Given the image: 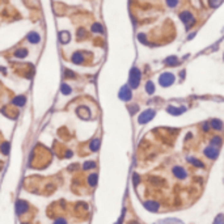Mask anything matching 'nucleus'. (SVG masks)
Returning a JSON list of instances; mask_svg holds the SVG:
<instances>
[{"label": "nucleus", "instance_id": "1", "mask_svg": "<svg viewBox=\"0 0 224 224\" xmlns=\"http://www.w3.org/2000/svg\"><path fill=\"white\" fill-rule=\"evenodd\" d=\"M140 77H141L140 71L136 68V67H134V68L130 71L129 85H130L131 88H138V85H139V83H140Z\"/></svg>", "mask_w": 224, "mask_h": 224}, {"label": "nucleus", "instance_id": "2", "mask_svg": "<svg viewBox=\"0 0 224 224\" xmlns=\"http://www.w3.org/2000/svg\"><path fill=\"white\" fill-rule=\"evenodd\" d=\"M174 75L173 73H170V72H164L160 75V77H159V83L161 87H170L172 84L174 83Z\"/></svg>", "mask_w": 224, "mask_h": 224}, {"label": "nucleus", "instance_id": "3", "mask_svg": "<svg viewBox=\"0 0 224 224\" xmlns=\"http://www.w3.org/2000/svg\"><path fill=\"white\" fill-rule=\"evenodd\" d=\"M180 19H181V21L185 24L186 29H189L190 26H193L194 22H195V19H194V16H193V14H191L189 11L181 12V13H180Z\"/></svg>", "mask_w": 224, "mask_h": 224}, {"label": "nucleus", "instance_id": "4", "mask_svg": "<svg viewBox=\"0 0 224 224\" xmlns=\"http://www.w3.org/2000/svg\"><path fill=\"white\" fill-rule=\"evenodd\" d=\"M155 117V110H151V109H148V110H146V111H143L140 115H139V119H138V122L139 123H147V122H149L151 119Z\"/></svg>", "mask_w": 224, "mask_h": 224}, {"label": "nucleus", "instance_id": "5", "mask_svg": "<svg viewBox=\"0 0 224 224\" xmlns=\"http://www.w3.org/2000/svg\"><path fill=\"white\" fill-rule=\"evenodd\" d=\"M203 153L207 156L208 159H216L219 156V148H216L214 146H208V147L205 148Z\"/></svg>", "mask_w": 224, "mask_h": 224}, {"label": "nucleus", "instance_id": "6", "mask_svg": "<svg viewBox=\"0 0 224 224\" xmlns=\"http://www.w3.org/2000/svg\"><path fill=\"white\" fill-rule=\"evenodd\" d=\"M132 97L131 94V89L129 85H125L121 88V91H119V99L123 100V101H129L130 99Z\"/></svg>", "mask_w": 224, "mask_h": 224}, {"label": "nucleus", "instance_id": "7", "mask_svg": "<svg viewBox=\"0 0 224 224\" xmlns=\"http://www.w3.org/2000/svg\"><path fill=\"white\" fill-rule=\"evenodd\" d=\"M172 172H173L174 177L178 178V180H185V178L188 177V173H186V170L182 167H174Z\"/></svg>", "mask_w": 224, "mask_h": 224}, {"label": "nucleus", "instance_id": "8", "mask_svg": "<svg viewBox=\"0 0 224 224\" xmlns=\"http://www.w3.org/2000/svg\"><path fill=\"white\" fill-rule=\"evenodd\" d=\"M144 207L147 208L148 211H152V212H156L159 210V203L157 202H155V200H147V202L144 203Z\"/></svg>", "mask_w": 224, "mask_h": 224}, {"label": "nucleus", "instance_id": "9", "mask_svg": "<svg viewBox=\"0 0 224 224\" xmlns=\"http://www.w3.org/2000/svg\"><path fill=\"white\" fill-rule=\"evenodd\" d=\"M16 208H17V212L19 214H25L28 211L29 206H28V203L25 202V200H19L17 205H16Z\"/></svg>", "mask_w": 224, "mask_h": 224}, {"label": "nucleus", "instance_id": "10", "mask_svg": "<svg viewBox=\"0 0 224 224\" xmlns=\"http://www.w3.org/2000/svg\"><path fill=\"white\" fill-rule=\"evenodd\" d=\"M40 40H41V37H40V34L37 33V32H32V33L28 34V41L30 42V43H38Z\"/></svg>", "mask_w": 224, "mask_h": 224}, {"label": "nucleus", "instance_id": "11", "mask_svg": "<svg viewBox=\"0 0 224 224\" xmlns=\"http://www.w3.org/2000/svg\"><path fill=\"white\" fill-rule=\"evenodd\" d=\"M59 40H61L62 43H68L71 40V35L68 32H61L59 33Z\"/></svg>", "mask_w": 224, "mask_h": 224}, {"label": "nucleus", "instance_id": "12", "mask_svg": "<svg viewBox=\"0 0 224 224\" xmlns=\"http://www.w3.org/2000/svg\"><path fill=\"white\" fill-rule=\"evenodd\" d=\"M164 63H165L167 66H177L178 63V58L177 56H168L165 61H164Z\"/></svg>", "mask_w": 224, "mask_h": 224}, {"label": "nucleus", "instance_id": "13", "mask_svg": "<svg viewBox=\"0 0 224 224\" xmlns=\"http://www.w3.org/2000/svg\"><path fill=\"white\" fill-rule=\"evenodd\" d=\"M83 61H84V56H83V54H81V53H75L72 55V62L73 63L80 64V63H83Z\"/></svg>", "mask_w": 224, "mask_h": 224}, {"label": "nucleus", "instance_id": "14", "mask_svg": "<svg viewBox=\"0 0 224 224\" xmlns=\"http://www.w3.org/2000/svg\"><path fill=\"white\" fill-rule=\"evenodd\" d=\"M168 111L170 114H173V115H180L182 111H185L184 108H174V106H169L168 108Z\"/></svg>", "mask_w": 224, "mask_h": 224}, {"label": "nucleus", "instance_id": "15", "mask_svg": "<svg viewBox=\"0 0 224 224\" xmlns=\"http://www.w3.org/2000/svg\"><path fill=\"white\" fill-rule=\"evenodd\" d=\"M188 161L190 163V164H193L194 167H197V168H203L205 165H203V163L202 161H199L198 159H195V157H188Z\"/></svg>", "mask_w": 224, "mask_h": 224}, {"label": "nucleus", "instance_id": "16", "mask_svg": "<svg viewBox=\"0 0 224 224\" xmlns=\"http://www.w3.org/2000/svg\"><path fill=\"white\" fill-rule=\"evenodd\" d=\"M28 55V50L26 49H20L17 50L16 53H14V56H17V58H25Z\"/></svg>", "mask_w": 224, "mask_h": 224}, {"label": "nucleus", "instance_id": "17", "mask_svg": "<svg viewBox=\"0 0 224 224\" xmlns=\"http://www.w3.org/2000/svg\"><path fill=\"white\" fill-rule=\"evenodd\" d=\"M211 146H214V147H216V148H219V147L221 146V139H220V136H215V138H212V139H211Z\"/></svg>", "mask_w": 224, "mask_h": 224}, {"label": "nucleus", "instance_id": "18", "mask_svg": "<svg viewBox=\"0 0 224 224\" xmlns=\"http://www.w3.org/2000/svg\"><path fill=\"white\" fill-rule=\"evenodd\" d=\"M146 91H147V93H149V94H152V93L155 92V84L152 83V81H148V83L146 84Z\"/></svg>", "mask_w": 224, "mask_h": 224}, {"label": "nucleus", "instance_id": "19", "mask_svg": "<svg viewBox=\"0 0 224 224\" xmlns=\"http://www.w3.org/2000/svg\"><path fill=\"white\" fill-rule=\"evenodd\" d=\"M92 32H93V33H102V32H104V29H102L101 24H99V22L93 24V25H92Z\"/></svg>", "mask_w": 224, "mask_h": 224}, {"label": "nucleus", "instance_id": "20", "mask_svg": "<svg viewBox=\"0 0 224 224\" xmlns=\"http://www.w3.org/2000/svg\"><path fill=\"white\" fill-rule=\"evenodd\" d=\"M159 224H184V223L177 219H167V220H161Z\"/></svg>", "mask_w": 224, "mask_h": 224}, {"label": "nucleus", "instance_id": "21", "mask_svg": "<svg viewBox=\"0 0 224 224\" xmlns=\"http://www.w3.org/2000/svg\"><path fill=\"white\" fill-rule=\"evenodd\" d=\"M211 125H212V129H215V130H221L223 129V123L220 121H218V119H214V121L211 122Z\"/></svg>", "mask_w": 224, "mask_h": 224}, {"label": "nucleus", "instance_id": "22", "mask_svg": "<svg viewBox=\"0 0 224 224\" xmlns=\"http://www.w3.org/2000/svg\"><path fill=\"white\" fill-rule=\"evenodd\" d=\"M13 104H14V105H19V106L24 105V104H25V97H21V96L16 97V99L13 100Z\"/></svg>", "mask_w": 224, "mask_h": 224}, {"label": "nucleus", "instance_id": "23", "mask_svg": "<svg viewBox=\"0 0 224 224\" xmlns=\"http://www.w3.org/2000/svg\"><path fill=\"white\" fill-rule=\"evenodd\" d=\"M223 3V0H208V4H210L211 8H216Z\"/></svg>", "mask_w": 224, "mask_h": 224}, {"label": "nucleus", "instance_id": "24", "mask_svg": "<svg viewBox=\"0 0 224 224\" xmlns=\"http://www.w3.org/2000/svg\"><path fill=\"white\" fill-rule=\"evenodd\" d=\"M214 224H224V215H218L214 220Z\"/></svg>", "mask_w": 224, "mask_h": 224}, {"label": "nucleus", "instance_id": "25", "mask_svg": "<svg viewBox=\"0 0 224 224\" xmlns=\"http://www.w3.org/2000/svg\"><path fill=\"white\" fill-rule=\"evenodd\" d=\"M96 182H97V174H91V176H89V185L94 186Z\"/></svg>", "mask_w": 224, "mask_h": 224}, {"label": "nucleus", "instance_id": "26", "mask_svg": "<svg viewBox=\"0 0 224 224\" xmlns=\"http://www.w3.org/2000/svg\"><path fill=\"white\" fill-rule=\"evenodd\" d=\"M168 7H170V8H174V7L178 5V0H165Z\"/></svg>", "mask_w": 224, "mask_h": 224}, {"label": "nucleus", "instance_id": "27", "mask_svg": "<svg viewBox=\"0 0 224 224\" xmlns=\"http://www.w3.org/2000/svg\"><path fill=\"white\" fill-rule=\"evenodd\" d=\"M62 92H63V94H70L71 93V88L67 84H63L62 85Z\"/></svg>", "mask_w": 224, "mask_h": 224}, {"label": "nucleus", "instance_id": "28", "mask_svg": "<svg viewBox=\"0 0 224 224\" xmlns=\"http://www.w3.org/2000/svg\"><path fill=\"white\" fill-rule=\"evenodd\" d=\"M91 168H94V163L93 161H88L84 164V169H91Z\"/></svg>", "mask_w": 224, "mask_h": 224}, {"label": "nucleus", "instance_id": "29", "mask_svg": "<svg viewBox=\"0 0 224 224\" xmlns=\"http://www.w3.org/2000/svg\"><path fill=\"white\" fill-rule=\"evenodd\" d=\"M99 143H100L99 139H97L96 141H93V143H92V149H93V151H96V149L99 148Z\"/></svg>", "mask_w": 224, "mask_h": 224}, {"label": "nucleus", "instance_id": "30", "mask_svg": "<svg viewBox=\"0 0 224 224\" xmlns=\"http://www.w3.org/2000/svg\"><path fill=\"white\" fill-rule=\"evenodd\" d=\"M139 41L143 42V43H146V37H144V34H139Z\"/></svg>", "mask_w": 224, "mask_h": 224}, {"label": "nucleus", "instance_id": "31", "mask_svg": "<svg viewBox=\"0 0 224 224\" xmlns=\"http://www.w3.org/2000/svg\"><path fill=\"white\" fill-rule=\"evenodd\" d=\"M54 224H66V221H64L63 219H58V220H55Z\"/></svg>", "mask_w": 224, "mask_h": 224}, {"label": "nucleus", "instance_id": "32", "mask_svg": "<svg viewBox=\"0 0 224 224\" xmlns=\"http://www.w3.org/2000/svg\"><path fill=\"white\" fill-rule=\"evenodd\" d=\"M130 224H138V223H130Z\"/></svg>", "mask_w": 224, "mask_h": 224}]
</instances>
